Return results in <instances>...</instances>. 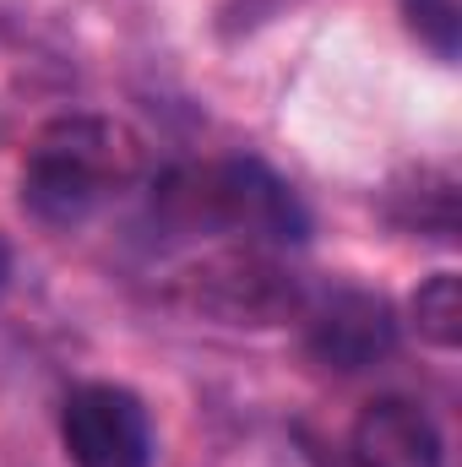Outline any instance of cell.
Returning a JSON list of instances; mask_svg holds the SVG:
<instances>
[{
	"mask_svg": "<svg viewBox=\"0 0 462 467\" xmlns=\"http://www.w3.org/2000/svg\"><path fill=\"white\" fill-rule=\"evenodd\" d=\"M136 174H142V141L120 119L60 115L27 147L22 207L49 229H71L93 218L110 196H120Z\"/></svg>",
	"mask_w": 462,
	"mask_h": 467,
	"instance_id": "obj_1",
	"label": "cell"
},
{
	"mask_svg": "<svg viewBox=\"0 0 462 467\" xmlns=\"http://www.w3.org/2000/svg\"><path fill=\"white\" fill-rule=\"evenodd\" d=\"M152 223L169 234H245L267 244L305 239L310 218L299 196L256 158L180 163L152 185Z\"/></svg>",
	"mask_w": 462,
	"mask_h": 467,
	"instance_id": "obj_2",
	"label": "cell"
},
{
	"mask_svg": "<svg viewBox=\"0 0 462 467\" xmlns=\"http://www.w3.org/2000/svg\"><path fill=\"white\" fill-rule=\"evenodd\" d=\"M60 441L77 467H152L147 408L125 386H77L60 408Z\"/></svg>",
	"mask_w": 462,
	"mask_h": 467,
	"instance_id": "obj_3",
	"label": "cell"
},
{
	"mask_svg": "<svg viewBox=\"0 0 462 467\" xmlns=\"http://www.w3.org/2000/svg\"><path fill=\"white\" fill-rule=\"evenodd\" d=\"M185 299L229 327H278L299 310V288L283 266L261 255H213L185 277Z\"/></svg>",
	"mask_w": 462,
	"mask_h": 467,
	"instance_id": "obj_4",
	"label": "cell"
},
{
	"mask_svg": "<svg viewBox=\"0 0 462 467\" xmlns=\"http://www.w3.org/2000/svg\"><path fill=\"white\" fill-rule=\"evenodd\" d=\"M397 343V321L386 310V299L343 288L332 294L316 316H310V353L327 369H370L375 358H386Z\"/></svg>",
	"mask_w": 462,
	"mask_h": 467,
	"instance_id": "obj_5",
	"label": "cell"
},
{
	"mask_svg": "<svg viewBox=\"0 0 462 467\" xmlns=\"http://www.w3.org/2000/svg\"><path fill=\"white\" fill-rule=\"evenodd\" d=\"M353 462L359 467H441V435L430 413L408 397H375L353 419Z\"/></svg>",
	"mask_w": 462,
	"mask_h": 467,
	"instance_id": "obj_6",
	"label": "cell"
},
{
	"mask_svg": "<svg viewBox=\"0 0 462 467\" xmlns=\"http://www.w3.org/2000/svg\"><path fill=\"white\" fill-rule=\"evenodd\" d=\"M414 321H419V337H430L436 348H457L462 343V283H457V272H436V277L414 294Z\"/></svg>",
	"mask_w": 462,
	"mask_h": 467,
	"instance_id": "obj_7",
	"label": "cell"
},
{
	"mask_svg": "<svg viewBox=\"0 0 462 467\" xmlns=\"http://www.w3.org/2000/svg\"><path fill=\"white\" fill-rule=\"evenodd\" d=\"M403 11H408V27L441 55V60H452L457 55V27H462V0H403Z\"/></svg>",
	"mask_w": 462,
	"mask_h": 467,
	"instance_id": "obj_8",
	"label": "cell"
},
{
	"mask_svg": "<svg viewBox=\"0 0 462 467\" xmlns=\"http://www.w3.org/2000/svg\"><path fill=\"white\" fill-rule=\"evenodd\" d=\"M0 277H5V244H0Z\"/></svg>",
	"mask_w": 462,
	"mask_h": 467,
	"instance_id": "obj_9",
	"label": "cell"
}]
</instances>
